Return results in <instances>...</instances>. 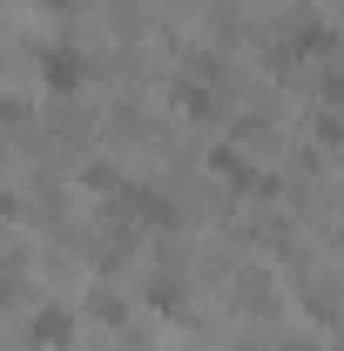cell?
<instances>
[{
  "mask_svg": "<svg viewBox=\"0 0 344 351\" xmlns=\"http://www.w3.org/2000/svg\"><path fill=\"white\" fill-rule=\"evenodd\" d=\"M68 331H75L68 311H41V317H34V345H41V351H61V345H68Z\"/></svg>",
  "mask_w": 344,
  "mask_h": 351,
  "instance_id": "cell-1",
  "label": "cell"
},
{
  "mask_svg": "<svg viewBox=\"0 0 344 351\" xmlns=\"http://www.w3.org/2000/svg\"><path fill=\"white\" fill-rule=\"evenodd\" d=\"M82 75H88L82 54H68V47H54V54H47V82H54V88H75Z\"/></svg>",
  "mask_w": 344,
  "mask_h": 351,
  "instance_id": "cell-2",
  "label": "cell"
}]
</instances>
